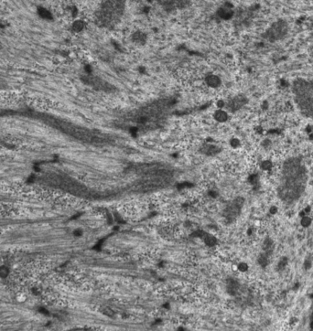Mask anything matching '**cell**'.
I'll use <instances>...</instances> for the list:
<instances>
[{
  "instance_id": "cell-1",
  "label": "cell",
  "mask_w": 313,
  "mask_h": 331,
  "mask_svg": "<svg viewBox=\"0 0 313 331\" xmlns=\"http://www.w3.org/2000/svg\"><path fill=\"white\" fill-rule=\"evenodd\" d=\"M307 181L306 170L298 158L287 160L283 168L282 182L278 189L279 197L287 201L297 200L304 191Z\"/></svg>"
},
{
  "instance_id": "cell-2",
  "label": "cell",
  "mask_w": 313,
  "mask_h": 331,
  "mask_svg": "<svg viewBox=\"0 0 313 331\" xmlns=\"http://www.w3.org/2000/svg\"><path fill=\"white\" fill-rule=\"evenodd\" d=\"M296 102L301 112L307 116H313V82L299 80L294 83Z\"/></svg>"
},
{
  "instance_id": "cell-3",
  "label": "cell",
  "mask_w": 313,
  "mask_h": 331,
  "mask_svg": "<svg viewBox=\"0 0 313 331\" xmlns=\"http://www.w3.org/2000/svg\"><path fill=\"white\" fill-rule=\"evenodd\" d=\"M287 32V25L284 22H278L275 23L267 32L266 38L268 40H278L281 39L283 36H285Z\"/></svg>"
},
{
  "instance_id": "cell-4",
  "label": "cell",
  "mask_w": 313,
  "mask_h": 331,
  "mask_svg": "<svg viewBox=\"0 0 313 331\" xmlns=\"http://www.w3.org/2000/svg\"><path fill=\"white\" fill-rule=\"evenodd\" d=\"M205 82L211 88H217L221 84V80L216 75H209L206 77Z\"/></svg>"
},
{
  "instance_id": "cell-5",
  "label": "cell",
  "mask_w": 313,
  "mask_h": 331,
  "mask_svg": "<svg viewBox=\"0 0 313 331\" xmlns=\"http://www.w3.org/2000/svg\"><path fill=\"white\" fill-rule=\"evenodd\" d=\"M214 119L220 123H224L228 119V115L224 110H217L214 113Z\"/></svg>"
},
{
  "instance_id": "cell-6",
  "label": "cell",
  "mask_w": 313,
  "mask_h": 331,
  "mask_svg": "<svg viewBox=\"0 0 313 331\" xmlns=\"http://www.w3.org/2000/svg\"><path fill=\"white\" fill-rule=\"evenodd\" d=\"M245 100L243 97H237L229 103V108H231L232 110H237L245 103Z\"/></svg>"
},
{
  "instance_id": "cell-7",
  "label": "cell",
  "mask_w": 313,
  "mask_h": 331,
  "mask_svg": "<svg viewBox=\"0 0 313 331\" xmlns=\"http://www.w3.org/2000/svg\"><path fill=\"white\" fill-rule=\"evenodd\" d=\"M218 15L222 18H224V19H229L233 16V11L229 8H221L218 11Z\"/></svg>"
},
{
  "instance_id": "cell-8",
  "label": "cell",
  "mask_w": 313,
  "mask_h": 331,
  "mask_svg": "<svg viewBox=\"0 0 313 331\" xmlns=\"http://www.w3.org/2000/svg\"><path fill=\"white\" fill-rule=\"evenodd\" d=\"M84 27H85V24L83 20H76V21L73 22V24L71 26V28H72L73 31H75V32H81L82 30H83Z\"/></svg>"
},
{
  "instance_id": "cell-9",
  "label": "cell",
  "mask_w": 313,
  "mask_h": 331,
  "mask_svg": "<svg viewBox=\"0 0 313 331\" xmlns=\"http://www.w3.org/2000/svg\"><path fill=\"white\" fill-rule=\"evenodd\" d=\"M201 237L204 240L205 243L209 246H213L216 243V239L212 235H209V234L204 233L203 235H201Z\"/></svg>"
},
{
  "instance_id": "cell-10",
  "label": "cell",
  "mask_w": 313,
  "mask_h": 331,
  "mask_svg": "<svg viewBox=\"0 0 313 331\" xmlns=\"http://www.w3.org/2000/svg\"><path fill=\"white\" fill-rule=\"evenodd\" d=\"M227 287H228V291L231 293V294H233L236 292V290L238 289V284L233 281V280H230L228 282V285H227Z\"/></svg>"
},
{
  "instance_id": "cell-11",
  "label": "cell",
  "mask_w": 313,
  "mask_h": 331,
  "mask_svg": "<svg viewBox=\"0 0 313 331\" xmlns=\"http://www.w3.org/2000/svg\"><path fill=\"white\" fill-rule=\"evenodd\" d=\"M102 313L105 316H108V317H113L114 316V311L109 307H104L102 309Z\"/></svg>"
},
{
  "instance_id": "cell-12",
  "label": "cell",
  "mask_w": 313,
  "mask_h": 331,
  "mask_svg": "<svg viewBox=\"0 0 313 331\" xmlns=\"http://www.w3.org/2000/svg\"><path fill=\"white\" fill-rule=\"evenodd\" d=\"M267 256L266 255H261L260 257H259V259H258V262H259V264L262 265V266H265V265H266V264H267Z\"/></svg>"
},
{
  "instance_id": "cell-13",
  "label": "cell",
  "mask_w": 313,
  "mask_h": 331,
  "mask_svg": "<svg viewBox=\"0 0 313 331\" xmlns=\"http://www.w3.org/2000/svg\"><path fill=\"white\" fill-rule=\"evenodd\" d=\"M39 13H40V15L42 16V17H50V13L48 11V10H46L45 8H41L40 10H39Z\"/></svg>"
},
{
  "instance_id": "cell-14",
  "label": "cell",
  "mask_w": 313,
  "mask_h": 331,
  "mask_svg": "<svg viewBox=\"0 0 313 331\" xmlns=\"http://www.w3.org/2000/svg\"><path fill=\"white\" fill-rule=\"evenodd\" d=\"M144 40H145V37H144V35H143V34H141V33H137V34H135V36H134V40H135V41L142 42Z\"/></svg>"
},
{
  "instance_id": "cell-15",
  "label": "cell",
  "mask_w": 313,
  "mask_h": 331,
  "mask_svg": "<svg viewBox=\"0 0 313 331\" xmlns=\"http://www.w3.org/2000/svg\"><path fill=\"white\" fill-rule=\"evenodd\" d=\"M238 269H239V271H241V272H245V271H247L248 266H247L246 264L242 263V264H240L238 265Z\"/></svg>"
},
{
  "instance_id": "cell-16",
  "label": "cell",
  "mask_w": 313,
  "mask_h": 331,
  "mask_svg": "<svg viewBox=\"0 0 313 331\" xmlns=\"http://www.w3.org/2000/svg\"><path fill=\"white\" fill-rule=\"evenodd\" d=\"M301 224H302L303 226H305V227L308 226V225L310 224V219H309L308 218H304V219L301 220Z\"/></svg>"
},
{
  "instance_id": "cell-17",
  "label": "cell",
  "mask_w": 313,
  "mask_h": 331,
  "mask_svg": "<svg viewBox=\"0 0 313 331\" xmlns=\"http://www.w3.org/2000/svg\"><path fill=\"white\" fill-rule=\"evenodd\" d=\"M230 144H231V145L233 146V148H237V146L239 145V144H240V143H239V140L238 139H232L231 140V142H230Z\"/></svg>"
},
{
  "instance_id": "cell-18",
  "label": "cell",
  "mask_w": 313,
  "mask_h": 331,
  "mask_svg": "<svg viewBox=\"0 0 313 331\" xmlns=\"http://www.w3.org/2000/svg\"><path fill=\"white\" fill-rule=\"evenodd\" d=\"M7 273H8V269L6 267L0 268V275H1V276H6Z\"/></svg>"
},
{
  "instance_id": "cell-19",
  "label": "cell",
  "mask_w": 313,
  "mask_h": 331,
  "mask_svg": "<svg viewBox=\"0 0 313 331\" xmlns=\"http://www.w3.org/2000/svg\"><path fill=\"white\" fill-rule=\"evenodd\" d=\"M262 167H263V168H265V169H268V168H271V163H270V162H264V163H263V165H262Z\"/></svg>"
},
{
  "instance_id": "cell-20",
  "label": "cell",
  "mask_w": 313,
  "mask_h": 331,
  "mask_svg": "<svg viewBox=\"0 0 313 331\" xmlns=\"http://www.w3.org/2000/svg\"><path fill=\"white\" fill-rule=\"evenodd\" d=\"M217 106H218L219 108L224 107V101H219V102L217 103Z\"/></svg>"
}]
</instances>
